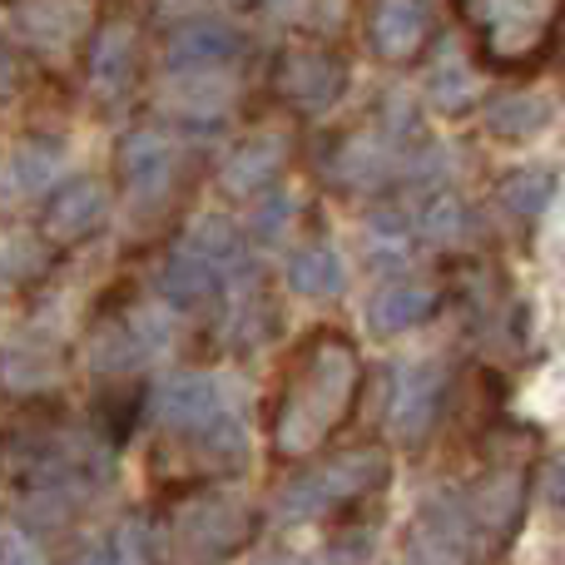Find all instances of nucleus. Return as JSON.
Instances as JSON below:
<instances>
[{"label":"nucleus","mask_w":565,"mask_h":565,"mask_svg":"<svg viewBox=\"0 0 565 565\" xmlns=\"http://www.w3.org/2000/svg\"><path fill=\"white\" fill-rule=\"evenodd\" d=\"M551 169H516V174H507V184L497 189V199H501V209H507L516 224H531V218L546 209V199H551Z\"/></svg>","instance_id":"nucleus-17"},{"label":"nucleus","mask_w":565,"mask_h":565,"mask_svg":"<svg viewBox=\"0 0 565 565\" xmlns=\"http://www.w3.org/2000/svg\"><path fill=\"white\" fill-rule=\"evenodd\" d=\"M139 40H135V30L129 25H119V20H109V30H105V45L95 40V50H89V75L99 79V85H109V89H119L129 75L139 70Z\"/></svg>","instance_id":"nucleus-15"},{"label":"nucleus","mask_w":565,"mask_h":565,"mask_svg":"<svg viewBox=\"0 0 565 565\" xmlns=\"http://www.w3.org/2000/svg\"><path fill=\"white\" fill-rule=\"evenodd\" d=\"M437 302H441V292L431 288L427 278H397L367 302V322H372V332L392 338V332L422 328V322L437 312Z\"/></svg>","instance_id":"nucleus-12"},{"label":"nucleus","mask_w":565,"mask_h":565,"mask_svg":"<svg viewBox=\"0 0 565 565\" xmlns=\"http://www.w3.org/2000/svg\"><path fill=\"white\" fill-rule=\"evenodd\" d=\"M431 89H437L441 109H451V115H457V109H467V99L477 95V89H471V79H467V70H461L451 55L437 65V79H431Z\"/></svg>","instance_id":"nucleus-19"},{"label":"nucleus","mask_w":565,"mask_h":565,"mask_svg":"<svg viewBox=\"0 0 565 565\" xmlns=\"http://www.w3.org/2000/svg\"><path fill=\"white\" fill-rule=\"evenodd\" d=\"M441 402H447V377H441L437 367H422L417 377H407L397 387V431L407 441H422V431L437 422V412H441Z\"/></svg>","instance_id":"nucleus-14"},{"label":"nucleus","mask_w":565,"mask_h":565,"mask_svg":"<svg viewBox=\"0 0 565 565\" xmlns=\"http://www.w3.org/2000/svg\"><path fill=\"white\" fill-rule=\"evenodd\" d=\"M282 159H288V139L282 135H268V129H254V135H244L234 145V154H228L224 164V184L234 189V194H248V189H264L268 179L282 169Z\"/></svg>","instance_id":"nucleus-13"},{"label":"nucleus","mask_w":565,"mask_h":565,"mask_svg":"<svg viewBox=\"0 0 565 565\" xmlns=\"http://www.w3.org/2000/svg\"><path fill=\"white\" fill-rule=\"evenodd\" d=\"M274 95L298 115H322L342 99L348 89V60L338 55L322 40H288L274 60V75H268Z\"/></svg>","instance_id":"nucleus-4"},{"label":"nucleus","mask_w":565,"mask_h":565,"mask_svg":"<svg viewBox=\"0 0 565 565\" xmlns=\"http://www.w3.org/2000/svg\"><path fill=\"white\" fill-rule=\"evenodd\" d=\"M234 278V264L224 258V248H214L209 238H189L164 268V292L174 308H204L224 292V282Z\"/></svg>","instance_id":"nucleus-7"},{"label":"nucleus","mask_w":565,"mask_h":565,"mask_svg":"<svg viewBox=\"0 0 565 565\" xmlns=\"http://www.w3.org/2000/svg\"><path fill=\"white\" fill-rule=\"evenodd\" d=\"M109 218V189L99 179H70L50 194L45 214H40V234L55 248H79L85 238H95Z\"/></svg>","instance_id":"nucleus-5"},{"label":"nucleus","mask_w":565,"mask_h":565,"mask_svg":"<svg viewBox=\"0 0 565 565\" xmlns=\"http://www.w3.org/2000/svg\"><path fill=\"white\" fill-rule=\"evenodd\" d=\"M292 288L308 292V298H328V292H338L342 282V268H338V254H332L328 244H302L298 254H292V268H288Z\"/></svg>","instance_id":"nucleus-16"},{"label":"nucleus","mask_w":565,"mask_h":565,"mask_svg":"<svg viewBox=\"0 0 565 565\" xmlns=\"http://www.w3.org/2000/svg\"><path fill=\"white\" fill-rule=\"evenodd\" d=\"M244 50V40L224 25V20H184L174 35L164 40V65L174 75H214L228 70Z\"/></svg>","instance_id":"nucleus-9"},{"label":"nucleus","mask_w":565,"mask_h":565,"mask_svg":"<svg viewBox=\"0 0 565 565\" xmlns=\"http://www.w3.org/2000/svg\"><path fill=\"white\" fill-rule=\"evenodd\" d=\"M15 20L40 50H70L95 25V0H25Z\"/></svg>","instance_id":"nucleus-11"},{"label":"nucleus","mask_w":565,"mask_h":565,"mask_svg":"<svg viewBox=\"0 0 565 565\" xmlns=\"http://www.w3.org/2000/svg\"><path fill=\"white\" fill-rule=\"evenodd\" d=\"M431 35L427 0H367V45L382 60H417Z\"/></svg>","instance_id":"nucleus-8"},{"label":"nucleus","mask_w":565,"mask_h":565,"mask_svg":"<svg viewBox=\"0 0 565 565\" xmlns=\"http://www.w3.org/2000/svg\"><path fill=\"white\" fill-rule=\"evenodd\" d=\"M546 115H551L546 105H526V99L511 95L507 105H491V129H497L501 139H526Z\"/></svg>","instance_id":"nucleus-18"},{"label":"nucleus","mask_w":565,"mask_h":565,"mask_svg":"<svg viewBox=\"0 0 565 565\" xmlns=\"http://www.w3.org/2000/svg\"><path fill=\"white\" fill-rule=\"evenodd\" d=\"M471 55L501 75H526L551 55L565 0H457Z\"/></svg>","instance_id":"nucleus-2"},{"label":"nucleus","mask_w":565,"mask_h":565,"mask_svg":"<svg viewBox=\"0 0 565 565\" xmlns=\"http://www.w3.org/2000/svg\"><path fill=\"white\" fill-rule=\"evenodd\" d=\"M174 531L184 536V551H194V556H228V551H238L248 541V531H254V511L228 507L224 497L189 501Z\"/></svg>","instance_id":"nucleus-10"},{"label":"nucleus","mask_w":565,"mask_h":565,"mask_svg":"<svg viewBox=\"0 0 565 565\" xmlns=\"http://www.w3.org/2000/svg\"><path fill=\"white\" fill-rule=\"evenodd\" d=\"M392 467L382 451L362 447V451H348V457L338 461H322V467H312L302 481H292L288 497H282V507L292 511V516H342V511L362 507L367 497H377L382 487H387Z\"/></svg>","instance_id":"nucleus-3"},{"label":"nucleus","mask_w":565,"mask_h":565,"mask_svg":"<svg viewBox=\"0 0 565 565\" xmlns=\"http://www.w3.org/2000/svg\"><path fill=\"white\" fill-rule=\"evenodd\" d=\"M179 149L169 135H159V129H135V135L119 145V184H125V194L135 199V204H145V199H164L169 189L179 184Z\"/></svg>","instance_id":"nucleus-6"},{"label":"nucleus","mask_w":565,"mask_h":565,"mask_svg":"<svg viewBox=\"0 0 565 565\" xmlns=\"http://www.w3.org/2000/svg\"><path fill=\"white\" fill-rule=\"evenodd\" d=\"M362 352L348 332L312 328L282 367L268 407V447L278 461H312L348 431L362 397Z\"/></svg>","instance_id":"nucleus-1"}]
</instances>
